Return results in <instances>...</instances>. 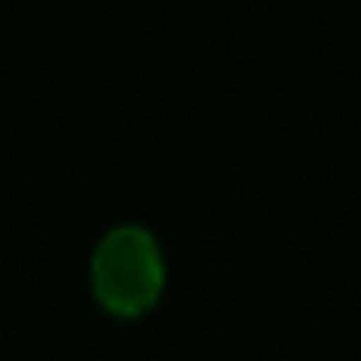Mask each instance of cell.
<instances>
[{
    "label": "cell",
    "mask_w": 361,
    "mask_h": 361,
    "mask_svg": "<svg viewBox=\"0 0 361 361\" xmlns=\"http://www.w3.org/2000/svg\"><path fill=\"white\" fill-rule=\"evenodd\" d=\"M92 290L114 315L135 319L163 294V255L142 227L110 231L92 255Z\"/></svg>",
    "instance_id": "1"
}]
</instances>
